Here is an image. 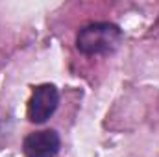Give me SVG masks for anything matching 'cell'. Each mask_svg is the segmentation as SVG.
Returning <instances> with one entry per match:
<instances>
[{"mask_svg": "<svg viewBox=\"0 0 159 157\" xmlns=\"http://www.w3.org/2000/svg\"><path fill=\"white\" fill-rule=\"evenodd\" d=\"M122 30L111 22H93L83 26L76 35V48L85 56H106L119 48Z\"/></svg>", "mask_w": 159, "mask_h": 157, "instance_id": "6da1fadb", "label": "cell"}, {"mask_svg": "<svg viewBox=\"0 0 159 157\" xmlns=\"http://www.w3.org/2000/svg\"><path fill=\"white\" fill-rule=\"evenodd\" d=\"M59 104V92L54 85L43 83L34 89L28 100V120L34 124H43L52 117Z\"/></svg>", "mask_w": 159, "mask_h": 157, "instance_id": "7a4b0ae2", "label": "cell"}, {"mask_svg": "<svg viewBox=\"0 0 159 157\" xmlns=\"http://www.w3.org/2000/svg\"><path fill=\"white\" fill-rule=\"evenodd\" d=\"M59 135L54 129H43L30 133L22 142L26 157H54L59 152Z\"/></svg>", "mask_w": 159, "mask_h": 157, "instance_id": "3957f363", "label": "cell"}]
</instances>
